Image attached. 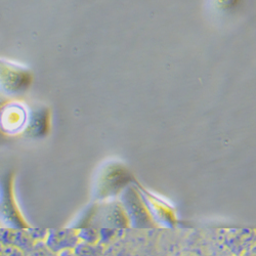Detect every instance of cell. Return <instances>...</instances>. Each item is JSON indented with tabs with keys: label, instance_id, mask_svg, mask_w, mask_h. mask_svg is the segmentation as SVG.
I'll return each mask as SVG.
<instances>
[{
	"label": "cell",
	"instance_id": "obj_1",
	"mask_svg": "<svg viewBox=\"0 0 256 256\" xmlns=\"http://www.w3.org/2000/svg\"><path fill=\"white\" fill-rule=\"evenodd\" d=\"M244 0H204L205 10L216 18H228L236 14Z\"/></svg>",
	"mask_w": 256,
	"mask_h": 256
}]
</instances>
